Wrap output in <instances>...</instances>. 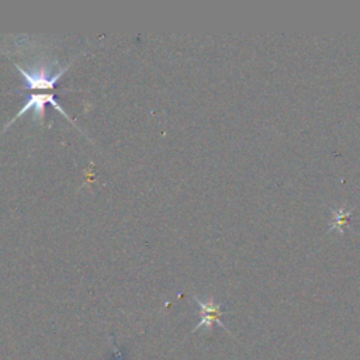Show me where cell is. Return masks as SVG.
<instances>
[{"mask_svg":"<svg viewBox=\"0 0 360 360\" xmlns=\"http://www.w3.org/2000/svg\"><path fill=\"white\" fill-rule=\"evenodd\" d=\"M193 298H194V301L197 302V305L200 307V315H201V319H200V322L195 325L194 330H197V329H200V328H205L207 330L211 332L214 323H217V325H219L221 328H224L225 330H228L226 326H225V325L222 323V321H221L222 304L215 302L212 297H208V298H205V300H201L200 297L193 295Z\"/></svg>","mask_w":360,"mask_h":360,"instance_id":"3957f363","label":"cell"},{"mask_svg":"<svg viewBox=\"0 0 360 360\" xmlns=\"http://www.w3.org/2000/svg\"><path fill=\"white\" fill-rule=\"evenodd\" d=\"M72 62L66 66H60L58 59H51L45 53L39 52L38 56L34 58L32 62H25L24 65L14 62L17 70L22 75L25 87L31 91L45 93L46 90H52L59 77L69 69Z\"/></svg>","mask_w":360,"mask_h":360,"instance_id":"6da1fadb","label":"cell"},{"mask_svg":"<svg viewBox=\"0 0 360 360\" xmlns=\"http://www.w3.org/2000/svg\"><path fill=\"white\" fill-rule=\"evenodd\" d=\"M333 221L330 222L329 231L338 229L339 232H343L345 228L347 226V219L352 214V210H346L345 207H339L338 210H333Z\"/></svg>","mask_w":360,"mask_h":360,"instance_id":"277c9868","label":"cell"},{"mask_svg":"<svg viewBox=\"0 0 360 360\" xmlns=\"http://www.w3.org/2000/svg\"><path fill=\"white\" fill-rule=\"evenodd\" d=\"M51 104L53 108H56L58 111H59V114H62L65 118H68L73 125H76L75 124V121L68 115V112L63 110V107L56 101V98H55V96L52 94V93H32V94H30L28 97H27V100H25V103H24V105H22V108L11 118V121L3 128V131L7 128V127H10L17 118H20V117H22L24 114H27V111L28 110H32L34 111V120L38 122V124H42L44 122V117H45V104ZM77 127V125H76Z\"/></svg>","mask_w":360,"mask_h":360,"instance_id":"7a4b0ae2","label":"cell"}]
</instances>
